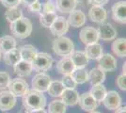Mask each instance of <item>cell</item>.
<instances>
[{"mask_svg":"<svg viewBox=\"0 0 126 113\" xmlns=\"http://www.w3.org/2000/svg\"><path fill=\"white\" fill-rule=\"evenodd\" d=\"M22 97L23 105L28 112L44 108L46 105V98L43 95V93L35 90H28Z\"/></svg>","mask_w":126,"mask_h":113,"instance_id":"cell-1","label":"cell"},{"mask_svg":"<svg viewBox=\"0 0 126 113\" xmlns=\"http://www.w3.org/2000/svg\"><path fill=\"white\" fill-rule=\"evenodd\" d=\"M11 31L18 39H26L32 32V23L26 17H21L19 20L11 23Z\"/></svg>","mask_w":126,"mask_h":113,"instance_id":"cell-2","label":"cell"},{"mask_svg":"<svg viewBox=\"0 0 126 113\" xmlns=\"http://www.w3.org/2000/svg\"><path fill=\"white\" fill-rule=\"evenodd\" d=\"M53 50L58 56L60 57H70L74 52V43L64 36L58 37L53 42Z\"/></svg>","mask_w":126,"mask_h":113,"instance_id":"cell-3","label":"cell"},{"mask_svg":"<svg viewBox=\"0 0 126 113\" xmlns=\"http://www.w3.org/2000/svg\"><path fill=\"white\" fill-rule=\"evenodd\" d=\"M53 64V58L52 56L48 53L41 52L38 53L37 56L35 57L34 60L31 62L32 69L37 72H45L49 70Z\"/></svg>","mask_w":126,"mask_h":113,"instance_id":"cell-4","label":"cell"},{"mask_svg":"<svg viewBox=\"0 0 126 113\" xmlns=\"http://www.w3.org/2000/svg\"><path fill=\"white\" fill-rule=\"evenodd\" d=\"M51 83L50 76L44 73H39L32 79V87L33 90L40 92H47V89Z\"/></svg>","mask_w":126,"mask_h":113,"instance_id":"cell-5","label":"cell"},{"mask_svg":"<svg viewBox=\"0 0 126 113\" xmlns=\"http://www.w3.org/2000/svg\"><path fill=\"white\" fill-rule=\"evenodd\" d=\"M9 92H11L14 96H23L28 91V85L24 79L19 77L11 79L9 83Z\"/></svg>","mask_w":126,"mask_h":113,"instance_id":"cell-6","label":"cell"},{"mask_svg":"<svg viewBox=\"0 0 126 113\" xmlns=\"http://www.w3.org/2000/svg\"><path fill=\"white\" fill-rule=\"evenodd\" d=\"M49 28H50V31L54 36L61 37V36H64L66 33L68 32L69 24L64 17L57 16L54 23L51 25V27Z\"/></svg>","mask_w":126,"mask_h":113,"instance_id":"cell-7","label":"cell"},{"mask_svg":"<svg viewBox=\"0 0 126 113\" xmlns=\"http://www.w3.org/2000/svg\"><path fill=\"white\" fill-rule=\"evenodd\" d=\"M79 38L80 41L86 45L96 43L99 40L97 29L92 27H86L82 28L79 34Z\"/></svg>","mask_w":126,"mask_h":113,"instance_id":"cell-8","label":"cell"},{"mask_svg":"<svg viewBox=\"0 0 126 113\" xmlns=\"http://www.w3.org/2000/svg\"><path fill=\"white\" fill-rule=\"evenodd\" d=\"M80 108L84 111H93L98 107V103L95 101V99L90 94V92H84L82 93L78 99V103Z\"/></svg>","mask_w":126,"mask_h":113,"instance_id":"cell-9","label":"cell"},{"mask_svg":"<svg viewBox=\"0 0 126 113\" xmlns=\"http://www.w3.org/2000/svg\"><path fill=\"white\" fill-rule=\"evenodd\" d=\"M103 102H104L105 107L107 109L115 110L121 107V98L119 94V92H115V91H110V92H106Z\"/></svg>","mask_w":126,"mask_h":113,"instance_id":"cell-10","label":"cell"},{"mask_svg":"<svg viewBox=\"0 0 126 113\" xmlns=\"http://www.w3.org/2000/svg\"><path fill=\"white\" fill-rule=\"evenodd\" d=\"M112 17L120 24L126 23V2L120 1L115 3L112 7Z\"/></svg>","mask_w":126,"mask_h":113,"instance_id":"cell-11","label":"cell"},{"mask_svg":"<svg viewBox=\"0 0 126 113\" xmlns=\"http://www.w3.org/2000/svg\"><path fill=\"white\" fill-rule=\"evenodd\" d=\"M97 31H98L99 39L103 41H112L117 36V30L109 23L102 24L97 29Z\"/></svg>","mask_w":126,"mask_h":113,"instance_id":"cell-12","label":"cell"},{"mask_svg":"<svg viewBox=\"0 0 126 113\" xmlns=\"http://www.w3.org/2000/svg\"><path fill=\"white\" fill-rule=\"evenodd\" d=\"M99 60V69L103 72H112L117 68V60L110 54H103Z\"/></svg>","mask_w":126,"mask_h":113,"instance_id":"cell-13","label":"cell"},{"mask_svg":"<svg viewBox=\"0 0 126 113\" xmlns=\"http://www.w3.org/2000/svg\"><path fill=\"white\" fill-rule=\"evenodd\" d=\"M89 19L94 23L103 24L106 20L107 12L104 7L100 6H92L89 11Z\"/></svg>","mask_w":126,"mask_h":113,"instance_id":"cell-14","label":"cell"},{"mask_svg":"<svg viewBox=\"0 0 126 113\" xmlns=\"http://www.w3.org/2000/svg\"><path fill=\"white\" fill-rule=\"evenodd\" d=\"M16 96L9 91L0 92V109L2 111L10 110L15 106Z\"/></svg>","mask_w":126,"mask_h":113,"instance_id":"cell-15","label":"cell"},{"mask_svg":"<svg viewBox=\"0 0 126 113\" xmlns=\"http://www.w3.org/2000/svg\"><path fill=\"white\" fill-rule=\"evenodd\" d=\"M67 22L69 26H72L74 27H80L84 26L86 23V15L83 11L74 10L70 12Z\"/></svg>","mask_w":126,"mask_h":113,"instance_id":"cell-16","label":"cell"},{"mask_svg":"<svg viewBox=\"0 0 126 113\" xmlns=\"http://www.w3.org/2000/svg\"><path fill=\"white\" fill-rule=\"evenodd\" d=\"M57 69H58V73L62 74L63 75H72V73L75 69V66L70 57H64L58 62Z\"/></svg>","mask_w":126,"mask_h":113,"instance_id":"cell-17","label":"cell"},{"mask_svg":"<svg viewBox=\"0 0 126 113\" xmlns=\"http://www.w3.org/2000/svg\"><path fill=\"white\" fill-rule=\"evenodd\" d=\"M60 97L61 101L66 106H75L78 103L79 94L74 89H65Z\"/></svg>","mask_w":126,"mask_h":113,"instance_id":"cell-18","label":"cell"},{"mask_svg":"<svg viewBox=\"0 0 126 113\" xmlns=\"http://www.w3.org/2000/svg\"><path fill=\"white\" fill-rule=\"evenodd\" d=\"M18 50L20 52L22 59L26 60V61H28V62H32L38 54V51L36 47L34 45H32V44L23 45Z\"/></svg>","mask_w":126,"mask_h":113,"instance_id":"cell-19","label":"cell"},{"mask_svg":"<svg viewBox=\"0 0 126 113\" xmlns=\"http://www.w3.org/2000/svg\"><path fill=\"white\" fill-rule=\"evenodd\" d=\"M85 55L89 59H99L103 55V47L99 43H92L86 45Z\"/></svg>","mask_w":126,"mask_h":113,"instance_id":"cell-20","label":"cell"},{"mask_svg":"<svg viewBox=\"0 0 126 113\" xmlns=\"http://www.w3.org/2000/svg\"><path fill=\"white\" fill-rule=\"evenodd\" d=\"M13 67H14V73L18 76H27L31 74L33 70L31 62H28L23 59H21L18 63H16Z\"/></svg>","mask_w":126,"mask_h":113,"instance_id":"cell-21","label":"cell"},{"mask_svg":"<svg viewBox=\"0 0 126 113\" xmlns=\"http://www.w3.org/2000/svg\"><path fill=\"white\" fill-rule=\"evenodd\" d=\"M89 80L90 81L91 85H99L103 84L104 81L105 80V72L100 70L99 68H93L89 71Z\"/></svg>","mask_w":126,"mask_h":113,"instance_id":"cell-22","label":"cell"},{"mask_svg":"<svg viewBox=\"0 0 126 113\" xmlns=\"http://www.w3.org/2000/svg\"><path fill=\"white\" fill-rule=\"evenodd\" d=\"M16 41L11 36H3L0 38V53L5 54L7 52L15 49Z\"/></svg>","mask_w":126,"mask_h":113,"instance_id":"cell-23","label":"cell"},{"mask_svg":"<svg viewBox=\"0 0 126 113\" xmlns=\"http://www.w3.org/2000/svg\"><path fill=\"white\" fill-rule=\"evenodd\" d=\"M70 58L73 60L75 68H85L89 63V59L86 57L84 52H81V51L73 52Z\"/></svg>","mask_w":126,"mask_h":113,"instance_id":"cell-24","label":"cell"},{"mask_svg":"<svg viewBox=\"0 0 126 113\" xmlns=\"http://www.w3.org/2000/svg\"><path fill=\"white\" fill-rule=\"evenodd\" d=\"M112 51L114 54L120 58H124L126 56V40L124 38L117 39L112 43Z\"/></svg>","mask_w":126,"mask_h":113,"instance_id":"cell-25","label":"cell"},{"mask_svg":"<svg viewBox=\"0 0 126 113\" xmlns=\"http://www.w3.org/2000/svg\"><path fill=\"white\" fill-rule=\"evenodd\" d=\"M22 59L18 49H12L4 54V62L9 66H14Z\"/></svg>","mask_w":126,"mask_h":113,"instance_id":"cell-26","label":"cell"},{"mask_svg":"<svg viewBox=\"0 0 126 113\" xmlns=\"http://www.w3.org/2000/svg\"><path fill=\"white\" fill-rule=\"evenodd\" d=\"M76 3L74 0H57V9L62 13H70L75 9Z\"/></svg>","mask_w":126,"mask_h":113,"instance_id":"cell-27","label":"cell"},{"mask_svg":"<svg viewBox=\"0 0 126 113\" xmlns=\"http://www.w3.org/2000/svg\"><path fill=\"white\" fill-rule=\"evenodd\" d=\"M71 75L76 84H84L89 81V73L85 68H75Z\"/></svg>","mask_w":126,"mask_h":113,"instance_id":"cell-28","label":"cell"},{"mask_svg":"<svg viewBox=\"0 0 126 113\" xmlns=\"http://www.w3.org/2000/svg\"><path fill=\"white\" fill-rule=\"evenodd\" d=\"M90 94L95 99V101L98 102H103L104 98H105V94H106V90L105 87L103 84H99V85H94L92 86L91 90H90Z\"/></svg>","mask_w":126,"mask_h":113,"instance_id":"cell-29","label":"cell"},{"mask_svg":"<svg viewBox=\"0 0 126 113\" xmlns=\"http://www.w3.org/2000/svg\"><path fill=\"white\" fill-rule=\"evenodd\" d=\"M64 90H65V87L63 86L61 81H51L47 89V92L51 96L58 97L61 95Z\"/></svg>","mask_w":126,"mask_h":113,"instance_id":"cell-30","label":"cell"},{"mask_svg":"<svg viewBox=\"0 0 126 113\" xmlns=\"http://www.w3.org/2000/svg\"><path fill=\"white\" fill-rule=\"evenodd\" d=\"M21 17H23V13L18 7L8 8V10L5 12V18L7 19V21L10 22V23H13V22L17 21Z\"/></svg>","mask_w":126,"mask_h":113,"instance_id":"cell-31","label":"cell"},{"mask_svg":"<svg viewBox=\"0 0 126 113\" xmlns=\"http://www.w3.org/2000/svg\"><path fill=\"white\" fill-rule=\"evenodd\" d=\"M49 113H65L66 105L61 100H54L48 106Z\"/></svg>","mask_w":126,"mask_h":113,"instance_id":"cell-32","label":"cell"},{"mask_svg":"<svg viewBox=\"0 0 126 113\" xmlns=\"http://www.w3.org/2000/svg\"><path fill=\"white\" fill-rule=\"evenodd\" d=\"M57 18V14L55 12H51V13H42L41 18H40V24L42 25L43 27H50L52 25L55 19Z\"/></svg>","mask_w":126,"mask_h":113,"instance_id":"cell-33","label":"cell"},{"mask_svg":"<svg viewBox=\"0 0 126 113\" xmlns=\"http://www.w3.org/2000/svg\"><path fill=\"white\" fill-rule=\"evenodd\" d=\"M61 83L63 84V86L65 87V89H74L76 86V83L71 75H64L62 80H61Z\"/></svg>","mask_w":126,"mask_h":113,"instance_id":"cell-34","label":"cell"},{"mask_svg":"<svg viewBox=\"0 0 126 113\" xmlns=\"http://www.w3.org/2000/svg\"><path fill=\"white\" fill-rule=\"evenodd\" d=\"M11 81L10 75L6 72H0V90H5Z\"/></svg>","mask_w":126,"mask_h":113,"instance_id":"cell-35","label":"cell"},{"mask_svg":"<svg viewBox=\"0 0 126 113\" xmlns=\"http://www.w3.org/2000/svg\"><path fill=\"white\" fill-rule=\"evenodd\" d=\"M116 84L118 85V87L121 89V91L125 92V90H126V75H124V74L119 75V76L117 77Z\"/></svg>","mask_w":126,"mask_h":113,"instance_id":"cell-36","label":"cell"},{"mask_svg":"<svg viewBox=\"0 0 126 113\" xmlns=\"http://www.w3.org/2000/svg\"><path fill=\"white\" fill-rule=\"evenodd\" d=\"M55 11H56V6L50 1L46 2L42 7V13H51V12H55Z\"/></svg>","mask_w":126,"mask_h":113,"instance_id":"cell-37","label":"cell"},{"mask_svg":"<svg viewBox=\"0 0 126 113\" xmlns=\"http://www.w3.org/2000/svg\"><path fill=\"white\" fill-rule=\"evenodd\" d=\"M2 5L6 8H13L17 7L20 3V0H0Z\"/></svg>","mask_w":126,"mask_h":113,"instance_id":"cell-38","label":"cell"},{"mask_svg":"<svg viewBox=\"0 0 126 113\" xmlns=\"http://www.w3.org/2000/svg\"><path fill=\"white\" fill-rule=\"evenodd\" d=\"M29 7V10L33 12H38V11H41V9H42V5H41V3L39 2V0L36 1L35 3H33L32 5L28 6Z\"/></svg>","mask_w":126,"mask_h":113,"instance_id":"cell-39","label":"cell"},{"mask_svg":"<svg viewBox=\"0 0 126 113\" xmlns=\"http://www.w3.org/2000/svg\"><path fill=\"white\" fill-rule=\"evenodd\" d=\"M109 0H90V3L93 6H100V7H103L105 6V4H107Z\"/></svg>","mask_w":126,"mask_h":113,"instance_id":"cell-40","label":"cell"},{"mask_svg":"<svg viewBox=\"0 0 126 113\" xmlns=\"http://www.w3.org/2000/svg\"><path fill=\"white\" fill-rule=\"evenodd\" d=\"M38 0H20V2H22L23 4H25L26 6H30L32 5L33 3H35Z\"/></svg>","mask_w":126,"mask_h":113,"instance_id":"cell-41","label":"cell"},{"mask_svg":"<svg viewBox=\"0 0 126 113\" xmlns=\"http://www.w3.org/2000/svg\"><path fill=\"white\" fill-rule=\"evenodd\" d=\"M75 3L77 4H81V5H89L90 4V0H74Z\"/></svg>","mask_w":126,"mask_h":113,"instance_id":"cell-42","label":"cell"},{"mask_svg":"<svg viewBox=\"0 0 126 113\" xmlns=\"http://www.w3.org/2000/svg\"><path fill=\"white\" fill-rule=\"evenodd\" d=\"M114 113H126V108L125 107H120L117 109H115Z\"/></svg>","mask_w":126,"mask_h":113,"instance_id":"cell-43","label":"cell"},{"mask_svg":"<svg viewBox=\"0 0 126 113\" xmlns=\"http://www.w3.org/2000/svg\"><path fill=\"white\" fill-rule=\"evenodd\" d=\"M29 113H46V111L44 110V108H42V109H36V110L30 111Z\"/></svg>","mask_w":126,"mask_h":113,"instance_id":"cell-44","label":"cell"},{"mask_svg":"<svg viewBox=\"0 0 126 113\" xmlns=\"http://www.w3.org/2000/svg\"><path fill=\"white\" fill-rule=\"evenodd\" d=\"M125 66H126V63L124 62L123 66H122V74H124V75H125Z\"/></svg>","mask_w":126,"mask_h":113,"instance_id":"cell-45","label":"cell"},{"mask_svg":"<svg viewBox=\"0 0 126 113\" xmlns=\"http://www.w3.org/2000/svg\"><path fill=\"white\" fill-rule=\"evenodd\" d=\"M19 113H29L27 110H26V109H24V110H22V111H20Z\"/></svg>","mask_w":126,"mask_h":113,"instance_id":"cell-46","label":"cell"},{"mask_svg":"<svg viewBox=\"0 0 126 113\" xmlns=\"http://www.w3.org/2000/svg\"><path fill=\"white\" fill-rule=\"evenodd\" d=\"M89 113H101V112H99V111H96V110H93V111H90Z\"/></svg>","mask_w":126,"mask_h":113,"instance_id":"cell-47","label":"cell"},{"mask_svg":"<svg viewBox=\"0 0 126 113\" xmlns=\"http://www.w3.org/2000/svg\"><path fill=\"white\" fill-rule=\"evenodd\" d=\"M0 57H1V53H0Z\"/></svg>","mask_w":126,"mask_h":113,"instance_id":"cell-48","label":"cell"}]
</instances>
